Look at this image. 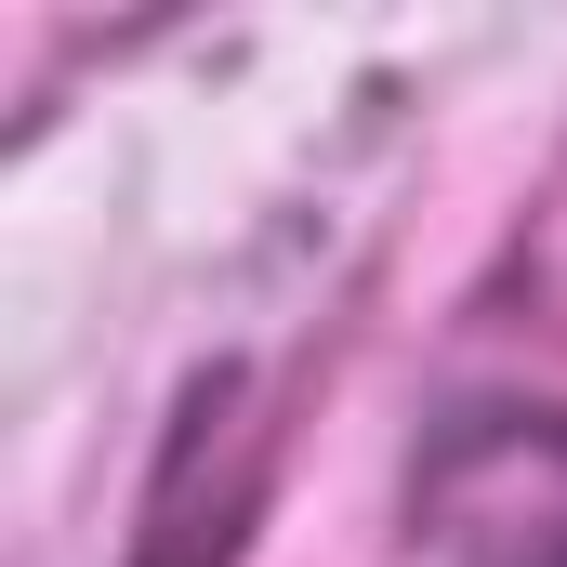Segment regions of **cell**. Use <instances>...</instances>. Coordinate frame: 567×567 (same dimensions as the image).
<instances>
[{
    "mask_svg": "<svg viewBox=\"0 0 567 567\" xmlns=\"http://www.w3.org/2000/svg\"><path fill=\"white\" fill-rule=\"evenodd\" d=\"M542 567H567V542H555V555H542Z\"/></svg>",
    "mask_w": 567,
    "mask_h": 567,
    "instance_id": "obj_1",
    "label": "cell"
}]
</instances>
